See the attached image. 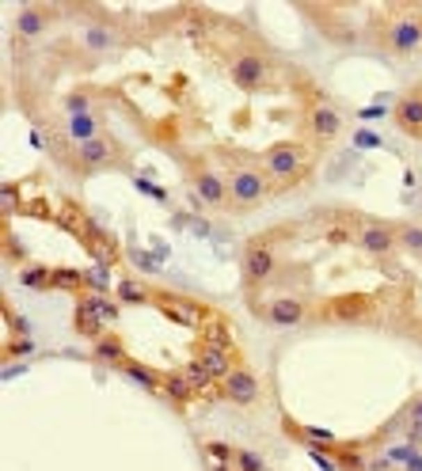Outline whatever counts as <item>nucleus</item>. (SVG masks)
Instances as JSON below:
<instances>
[{
	"label": "nucleus",
	"instance_id": "obj_1",
	"mask_svg": "<svg viewBox=\"0 0 422 471\" xmlns=\"http://www.w3.org/2000/svg\"><path fill=\"white\" fill-rule=\"evenodd\" d=\"M266 194V175L263 172H251V167H243L229 179V198H236L240 206H251V201H259Z\"/></svg>",
	"mask_w": 422,
	"mask_h": 471
},
{
	"label": "nucleus",
	"instance_id": "obj_2",
	"mask_svg": "<svg viewBox=\"0 0 422 471\" xmlns=\"http://www.w3.org/2000/svg\"><path fill=\"white\" fill-rule=\"evenodd\" d=\"M305 164V149H297V144H278V149L266 156V172H270L274 179H289L297 175Z\"/></svg>",
	"mask_w": 422,
	"mask_h": 471
},
{
	"label": "nucleus",
	"instance_id": "obj_3",
	"mask_svg": "<svg viewBox=\"0 0 422 471\" xmlns=\"http://www.w3.org/2000/svg\"><path fill=\"white\" fill-rule=\"evenodd\" d=\"M232 80H236V88H243V92L259 88L266 80V58H259V53H243V58H236V65H232Z\"/></svg>",
	"mask_w": 422,
	"mask_h": 471
},
{
	"label": "nucleus",
	"instance_id": "obj_4",
	"mask_svg": "<svg viewBox=\"0 0 422 471\" xmlns=\"http://www.w3.org/2000/svg\"><path fill=\"white\" fill-rule=\"evenodd\" d=\"M229 399H232V403H240V407H247V403H255V399H259V380L251 377L247 369L229 372Z\"/></svg>",
	"mask_w": 422,
	"mask_h": 471
},
{
	"label": "nucleus",
	"instance_id": "obj_5",
	"mask_svg": "<svg viewBox=\"0 0 422 471\" xmlns=\"http://www.w3.org/2000/svg\"><path fill=\"white\" fill-rule=\"evenodd\" d=\"M388 42H392L396 53H411V50H415V46L422 42V23H419V19L396 23V27L388 31Z\"/></svg>",
	"mask_w": 422,
	"mask_h": 471
},
{
	"label": "nucleus",
	"instance_id": "obj_6",
	"mask_svg": "<svg viewBox=\"0 0 422 471\" xmlns=\"http://www.w3.org/2000/svg\"><path fill=\"white\" fill-rule=\"evenodd\" d=\"M243 270H247L251 281H263L266 274L274 270V251L263 247V243H251L247 255H243Z\"/></svg>",
	"mask_w": 422,
	"mask_h": 471
},
{
	"label": "nucleus",
	"instance_id": "obj_7",
	"mask_svg": "<svg viewBox=\"0 0 422 471\" xmlns=\"http://www.w3.org/2000/svg\"><path fill=\"white\" fill-rule=\"evenodd\" d=\"M266 320L274 323V327H297V323L305 320V304L301 300H274L270 308H266Z\"/></svg>",
	"mask_w": 422,
	"mask_h": 471
},
{
	"label": "nucleus",
	"instance_id": "obj_8",
	"mask_svg": "<svg viewBox=\"0 0 422 471\" xmlns=\"http://www.w3.org/2000/svg\"><path fill=\"white\" fill-rule=\"evenodd\" d=\"M308 126H312L316 137H339V129H343V118H339L335 107H316L312 115H308Z\"/></svg>",
	"mask_w": 422,
	"mask_h": 471
},
{
	"label": "nucleus",
	"instance_id": "obj_9",
	"mask_svg": "<svg viewBox=\"0 0 422 471\" xmlns=\"http://www.w3.org/2000/svg\"><path fill=\"white\" fill-rule=\"evenodd\" d=\"M358 243L369 251V255H384L388 247H396V236L388 229H380V224H365L362 236H358Z\"/></svg>",
	"mask_w": 422,
	"mask_h": 471
},
{
	"label": "nucleus",
	"instance_id": "obj_10",
	"mask_svg": "<svg viewBox=\"0 0 422 471\" xmlns=\"http://www.w3.org/2000/svg\"><path fill=\"white\" fill-rule=\"evenodd\" d=\"M396 122H400L403 129H411V133H419V129H422V95H407V99H400V107H396Z\"/></svg>",
	"mask_w": 422,
	"mask_h": 471
},
{
	"label": "nucleus",
	"instance_id": "obj_11",
	"mask_svg": "<svg viewBox=\"0 0 422 471\" xmlns=\"http://www.w3.org/2000/svg\"><path fill=\"white\" fill-rule=\"evenodd\" d=\"M194 186H198V198L206 201V206H221V201L229 198V183H221V179L209 175V172L198 175V183H194Z\"/></svg>",
	"mask_w": 422,
	"mask_h": 471
},
{
	"label": "nucleus",
	"instance_id": "obj_12",
	"mask_svg": "<svg viewBox=\"0 0 422 471\" xmlns=\"http://www.w3.org/2000/svg\"><path fill=\"white\" fill-rule=\"evenodd\" d=\"M15 27H19L23 38H35L46 31V12H38V8H23L19 19H15Z\"/></svg>",
	"mask_w": 422,
	"mask_h": 471
},
{
	"label": "nucleus",
	"instance_id": "obj_13",
	"mask_svg": "<svg viewBox=\"0 0 422 471\" xmlns=\"http://www.w3.org/2000/svg\"><path fill=\"white\" fill-rule=\"evenodd\" d=\"M95 129H99V122H95L92 115H72L69 118V137H72V141H80V144L95 141V137H99Z\"/></svg>",
	"mask_w": 422,
	"mask_h": 471
},
{
	"label": "nucleus",
	"instance_id": "obj_14",
	"mask_svg": "<svg viewBox=\"0 0 422 471\" xmlns=\"http://www.w3.org/2000/svg\"><path fill=\"white\" fill-rule=\"evenodd\" d=\"M107 156H111V144L103 141V137L80 144V160H84V164H107Z\"/></svg>",
	"mask_w": 422,
	"mask_h": 471
},
{
	"label": "nucleus",
	"instance_id": "obj_15",
	"mask_svg": "<svg viewBox=\"0 0 422 471\" xmlns=\"http://www.w3.org/2000/svg\"><path fill=\"white\" fill-rule=\"evenodd\" d=\"M84 46L88 50H111V46H115V35H111L107 27H88L84 31Z\"/></svg>",
	"mask_w": 422,
	"mask_h": 471
},
{
	"label": "nucleus",
	"instance_id": "obj_16",
	"mask_svg": "<svg viewBox=\"0 0 422 471\" xmlns=\"http://www.w3.org/2000/svg\"><path fill=\"white\" fill-rule=\"evenodd\" d=\"M118 297H122V300H145V289L137 286V281H122V286H118Z\"/></svg>",
	"mask_w": 422,
	"mask_h": 471
},
{
	"label": "nucleus",
	"instance_id": "obj_17",
	"mask_svg": "<svg viewBox=\"0 0 422 471\" xmlns=\"http://www.w3.org/2000/svg\"><path fill=\"white\" fill-rule=\"evenodd\" d=\"M236 460H240L243 471H263V460H259L255 452H236Z\"/></svg>",
	"mask_w": 422,
	"mask_h": 471
},
{
	"label": "nucleus",
	"instance_id": "obj_18",
	"mask_svg": "<svg viewBox=\"0 0 422 471\" xmlns=\"http://www.w3.org/2000/svg\"><path fill=\"white\" fill-rule=\"evenodd\" d=\"M400 240H403V247H422V229H403L400 232Z\"/></svg>",
	"mask_w": 422,
	"mask_h": 471
},
{
	"label": "nucleus",
	"instance_id": "obj_19",
	"mask_svg": "<svg viewBox=\"0 0 422 471\" xmlns=\"http://www.w3.org/2000/svg\"><path fill=\"white\" fill-rule=\"evenodd\" d=\"M95 354H99V357H107V361H115V357H118V342H111V338H103V342L95 346Z\"/></svg>",
	"mask_w": 422,
	"mask_h": 471
},
{
	"label": "nucleus",
	"instance_id": "obj_20",
	"mask_svg": "<svg viewBox=\"0 0 422 471\" xmlns=\"http://www.w3.org/2000/svg\"><path fill=\"white\" fill-rule=\"evenodd\" d=\"M69 115H88V95H69Z\"/></svg>",
	"mask_w": 422,
	"mask_h": 471
},
{
	"label": "nucleus",
	"instance_id": "obj_21",
	"mask_svg": "<svg viewBox=\"0 0 422 471\" xmlns=\"http://www.w3.org/2000/svg\"><path fill=\"white\" fill-rule=\"evenodd\" d=\"M129 372V377H133L137 380V384H145V388H152V377H149V372H141V369H126Z\"/></svg>",
	"mask_w": 422,
	"mask_h": 471
},
{
	"label": "nucleus",
	"instance_id": "obj_22",
	"mask_svg": "<svg viewBox=\"0 0 422 471\" xmlns=\"http://www.w3.org/2000/svg\"><path fill=\"white\" fill-rule=\"evenodd\" d=\"M137 186H141V190H145V194H152V198H160V201H164V190H160V186H152V183H145V179H141V183H137Z\"/></svg>",
	"mask_w": 422,
	"mask_h": 471
},
{
	"label": "nucleus",
	"instance_id": "obj_23",
	"mask_svg": "<svg viewBox=\"0 0 422 471\" xmlns=\"http://www.w3.org/2000/svg\"><path fill=\"white\" fill-rule=\"evenodd\" d=\"M312 456H316V464H320L323 471H335V464H331V460H327V456H323V452H320V449H312Z\"/></svg>",
	"mask_w": 422,
	"mask_h": 471
}]
</instances>
